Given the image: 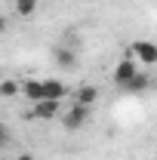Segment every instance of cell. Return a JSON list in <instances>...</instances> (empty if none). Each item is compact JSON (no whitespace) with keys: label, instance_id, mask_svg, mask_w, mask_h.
Listing matches in <instances>:
<instances>
[{"label":"cell","instance_id":"obj_13","mask_svg":"<svg viewBox=\"0 0 157 160\" xmlns=\"http://www.w3.org/2000/svg\"><path fill=\"white\" fill-rule=\"evenodd\" d=\"M6 28H9V22H6V16L0 12V34H6Z\"/></svg>","mask_w":157,"mask_h":160},{"label":"cell","instance_id":"obj_2","mask_svg":"<svg viewBox=\"0 0 157 160\" xmlns=\"http://www.w3.org/2000/svg\"><path fill=\"white\" fill-rule=\"evenodd\" d=\"M129 59L142 62V65H157V43H151V40H136L129 46Z\"/></svg>","mask_w":157,"mask_h":160},{"label":"cell","instance_id":"obj_8","mask_svg":"<svg viewBox=\"0 0 157 160\" xmlns=\"http://www.w3.org/2000/svg\"><path fill=\"white\" fill-rule=\"evenodd\" d=\"M19 92H22V80L0 77V99H16Z\"/></svg>","mask_w":157,"mask_h":160},{"label":"cell","instance_id":"obj_6","mask_svg":"<svg viewBox=\"0 0 157 160\" xmlns=\"http://www.w3.org/2000/svg\"><path fill=\"white\" fill-rule=\"evenodd\" d=\"M65 96H68V86H65L62 80H43V99L65 102Z\"/></svg>","mask_w":157,"mask_h":160},{"label":"cell","instance_id":"obj_11","mask_svg":"<svg viewBox=\"0 0 157 160\" xmlns=\"http://www.w3.org/2000/svg\"><path fill=\"white\" fill-rule=\"evenodd\" d=\"M56 62H59L62 68H74L77 65V56H74V49H65L62 46V49H56Z\"/></svg>","mask_w":157,"mask_h":160},{"label":"cell","instance_id":"obj_3","mask_svg":"<svg viewBox=\"0 0 157 160\" xmlns=\"http://www.w3.org/2000/svg\"><path fill=\"white\" fill-rule=\"evenodd\" d=\"M136 74H139V62H136V59H129V56H126V59H120L117 65H114V71H111L114 83H120V86H126V83L136 77Z\"/></svg>","mask_w":157,"mask_h":160},{"label":"cell","instance_id":"obj_9","mask_svg":"<svg viewBox=\"0 0 157 160\" xmlns=\"http://www.w3.org/2000/svg\"><path fill=\"white\" fill-rule=\"evenodd\" d=\"M16 6V12H19L22 19H31L34 12H37V6H40V0H16L13 3Z\"/></svg>","mask_w":157,"mask_h":160},{"label":"cell","instance_id":"obj_14","mask_svg":"<svg viewBox=\"0 0 157 160\" xmlns=\"http://www.w3.org/2000/svg\"><path fill=\"white\" fill-rule=\"evenodd\" d=\"M19 160H34V157H31V154H22V157Z\"/></svg>","mask_w":157,"mask_h":160},{"label":"cell","instance_id":"obj_5","mask_svg":"<svg viewBox=\"0 0 157 160\" xmlns=\"http://www.w3.org/2000/svg\"><path fill=\"white\" fill-rule=\"evenodd\" d=\"M19 96H25L31 105H34V102H40V99H43V80L25 77V80H22V92H19Z\"/></svg>","mask_w":157,"mask_h":160},{"label":"cell","instance_id":"obj_1","mask_svg":"<svg viewBox=\"0 0 157 160\" xmlns=\"http://www.w3.org/2000/svg\"><path fill=\"white\" fill-rule=\"evenodd\" d=\"M89 114H93V108H86V105H77V102H74V105H68V111L62 114V126H65L68 132H77L80 126L89 120Z\"/></svg>","mask_w":157,"mask_h":160},{"label":"cell","instance_id":"obj_4","mask_svg":"<svg viewBox=\"0 0 157 160\" xmlns=\"http://www.w3.org/2000/svg\"><path fill=\"white\" fill-rule=\"evenodd\" d=\"M62 111V102H49V99H40L31 105V117L34 120H53Z\"/></svg>","mask_w":157,"mask_h":160},{"label":"cell","instance_id":"obj_10","mask_svg":"<svg viewBox=\"0 0 157 160\" xmlns=\"http://www.w3.org/2000/svg\"><path fill=\"white\" fill-rule=\"evenodd\" d=\"M148 86H151V77H148V74H142V71H139L136 77L126 83V89H129V92H145Z\"/></svg>","mask_w":157,"mask_h":160},{"label":"cell","instance_id":"obj_12","mask_svg":"<svg viewBox=\"0 0 157 160\" xmlns=\"http://www.w3.org/2000/svg\"><path fill=\"white\" fill-rule=\"evenodd\" d=\"M6 145H9V129H6V126L0 123V151H3Z\"/></svg>","mask_w":157,"mask_h":160},{"label":"cell","instance_id":"obj_7","mask_svg":"<svg viewBox=\"0 0 157 160\" xmlns=\"http://www.w3.org/2000/svg\"><path fill=\"white\" fill-rule=\"evenodd\" d=\"M99 96H102L99 86H80L77 96H74V102H77V105H86V108H93V105L99 102Z\"/></svg>","mask_w":157,"mask_h":160}]
</instances>
